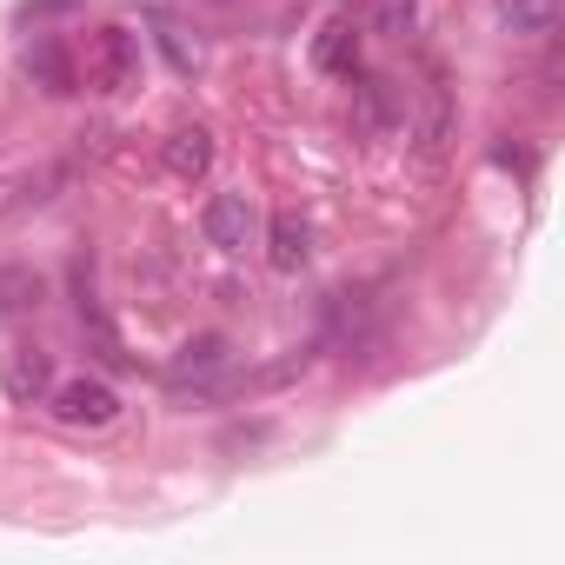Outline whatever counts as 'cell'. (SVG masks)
Wrapping results in <instances>:
<instances>
[{
  "mask_svg": "<svg viewBox=\"0 0 565 565\" xmlns=\"http://www.w3.org/2000/svg\"><path fill=\"white\" fill-rule=\"evenodd\" d=\"M140 81V47L127 28H100L94 47H87V87L94 94H127Z\"/></svg>",
  "mask_w": 565,
  "mask_h": 565,
  "instance_id": "cell-1",
  "label": "cell"
},
{
  "mask_svg": "<svg viewBox=\"0 0 565 565\" xmlns=\"http://www.w3.org/2000/svg\"><path fill=\"white\" fill-rule=\"evenodd\" d=\"M200 233H206L220 253H246V246L259 239V213H253L246 193H213L206 213H200Z\"/></svg>",
  "mask_w": 565,
  "mask_h": 565,
  "instance_id": "cell-2",
  "label": "cell"
},
{
  "mask_svg": "<svg viewBox=\"0 0 565 565\" xmlns=\"http://www.w3.org/2000/svg\"><path fill=\"white\" fill-rule=\"evenodd\" d=\"M114 413H120V393L107 386V380H61L54 386V419L61 426H114Z\"/></svg>",
  "mask_w": 565,
  "mask_h": 565,
  "instance_id": "cell-3",
  "label": "cell"
},
{
  "mask_svg": "<svg viewBox=\"0 0 565 565\" xmlns=\"http://www.w3.org/2000/svg\"><path fill=\"white\" fill-rule=\"evenodd\" d=\"M313 67L333 74V81H353L360 74V28L347 14H333L320 34H313Z\"/></svg>",
  "mask_w": 565,
  "mask_h": 565,
  "instance_id": "cell-4",
  "label": "cell"
},
{
  "mask_svg": "<svg viewBox=\"0 0 565 565\" xmlns=\"http://www.w3.org/2000/svg\"><path fill=\"white\" fill-rule=\"evenodd\" d=\"M0 386H8L21 406H34L41 393H54V360H47L41 347H14L8 366H0Z\"/></svg>",
  "mask_w": 565,
  "mask_h": 565,
  "instance_id": "cell-5",
  "label": "cell"
},
{
  "mask_svg": "<svg viewBox=\"0 0 565 565\" xmlns=\"http://www.w3.org/2000/svg\"><path fill=\"white\" fill-rule=\"evenodd\" d=\"M160 160H167L173 180H206V167H213V134H206L200 120H193V127H173L167 147H160Z\"/></svg>",
  "mask_w": 565,
  "mask_h": 565,
  "instance_id": "cell-6",
  "label": "cell"
},
{
  "mask_svg": "<svg viewBox=\"0 0 565 565\" xmlns=\"http://www.w3.org/2000/svg\"><path fill=\"white\" fill-rule=\"evenodd\" d=\"M266 259H273L279 273H300V266L313 259V226H307L300 213H273V226H266Z\"/></svg>",
  "mask_w": 565,
  "mask_h": 565,
  "instance_id": "cell-7",
  "label": "cell"
},
{
  "mask_svg": "<svg viewBox=\"0 0 565 565\" xmlns=\"http://www.w3.org/2000/svg\"><path fill=\"white\" fill-rule=\"evenodd\" d=\"M492 14H499V28H505V34L539 41V34H552V28H558L565 0H492Z\"/></svg>",
  "mask_w": 565,
  "mask_h": 565,
  "instance_id": "cell-8",
  "label": "cell"
},
{
  "mask_svg": "<svg viewBox=\"0 0 565 565\" xmlns=\"http://www.w3.org/2000/svg\"><path fill=\"white\" fill-rule=\"evenodd\" d=\"M28 74H34L47 94H74V87H81V74H74V61H67L61 41H34V47H28Z\"/></svg>",
  "mask_w": 565,
  "mask_h": 565,
  "instance_id": "cell-9",
  "label": "cell"
},
{
  "mask_svg": "<svg viewBox=\"0 0 565 565\" xmlns=\"http://www.w3.org/2000/svg\"><path fill=\"white\" fill-rule=\"evenodd\" d=\"M220 366H226V340H213V333H206V340H193V347L173 360V386L206 380V373H220Z\"/></svg>",
  "mask_w": 565,
  "mask_h": 565,
  "instance_id": "cell-10",
  "label": "cell"
},
{
  "mask_svg": "<svg viewBox=\"0 0 565 565\" xmlns=\"http://www.w3.org/2000/svg\"><path fill=\"white\" fill-rule=\"evenodd\" d=\"M373 8H380V28H386V34H406L413 14H419V0H373Z\"/></svg>",
  "mask_w": 565,
  "mask_h": 565,
  "instance_id": "cell-11",
  "label": "cell"
}]
</instances>
